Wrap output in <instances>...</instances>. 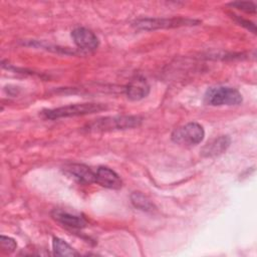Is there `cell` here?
<instances>
[{
  "label": "cell",
  "instance_id": "5bb4252c",
  "mask_svg": "<svg viewBox=\"0 0 257 257\" xmlns=\"http://www.w3.org/2000/svg\"><path fill=\"white\" fill-rule=\"evenodd\" d=\"M16 247H17V243L14 239L7 236H3V235L0 237V248L2 252L6 254H10L16 249Z\"/></svg>",
  "mask_w": 257,
  "mask_h": 257
},
{
  "label": "cell",
  "instance_id": "5b68a950",
  "mask_svg": "<svg viewBox=\"0 0 257 257\" xmlns=\"http://www.w3.org/2000/svg\"><path fill=\"white\" fill-rule=\"evenodd\" d=\"M205 137V131L198 122H188L179 126L172 133V141L182 146H195L200 144Z\"/></svg>",
  "mask_w": 257,
  "mask_h": 257
},
{
  "label": "cell",
  "instance_id": "8992f818",
  "mask_svg": "<svg viewBox=\"0 0 257 257\" xmlns=\"http://www.w3.org/2000/svg\"><path fill=\"white\" fill-rule=\"evenodd\" d=\"M71 37L75 45L83 50H94L98 46L96 35L85 27H76L71 31Z\"/></svg>",
  "mask_w": 257,
  "mask_h": 257
},
{
  "label": "cell",
  "instance_id": "277c9868",
  "mask_svg": "<svg viewBox=\"0 0 257 257\" xmlns=\"http://www.w3.org/2000/svg\"><path fill=\"white\" fill-rule=\"evenodd\" d=\"M200 23L198 20L189 18H143L134 22V27L139 30H156L163 28H176L192 26Z\"/></svg>",
  "mask_w": 257,
  "mask_h": 257
},
{
  "label": "cell",
  "instance_id": "9a60e30c",
  "mask_svg": "<svg viewBox=\"0 0 257 257\" xmlns=\"http://www.w3.org/2000/svg\"><path fill=\"white\" fill-rule=\"evenodd\" d=\"M229 6L240 9V10L248 12V13L256 12V5L251 1H235V2L229 3Z\"/></svg>",
  "mask_w": 257,
  "mask_h": 257
},
{
  "label": "cell",
  "instance_id": "2e32d148",
  "mask_svg": "<svg viewBox=\"0 0 257 257\" xmlns=\"http://www.w3.org/2000/svg\"><path fill=\"white\" fill-rule=\"evenodd\" d=\"M238 21L241 23V25H243V26H246V28H248V29H250L252 32H256V28H255V25L253 24V23H251L250 21H248V20H244V19H241V18H239L238 17Z\"/></svg>",
  "mask_w": 257,
  "mask_h": 257
},
{
  "label": "cell",
  "instance_id": "52a82bcc",
  "mask_svg": "<svg viewBox=\"0 0 257 257\" xmlns=\"http://www.w3.org/2000/svg\"><path fill=\"white\" fill-rule=\"evenodd\" d=\"M95 183L107 188L117 190L121 187L122 182L120 177L107 167H98L95 172Z\"/></svg>",
  "mask_w": 257,
  "mask_h": 257
},
{
  "label": "cell",
  "instance_id": "9c48e42d",
  "mask_svg": "<svg viewBox=\"0 0 257 257\" xmlns=\"http://www.w3.org/2000/svg\"><path fill=\"white\" fill-rule=\"evenodd\" d=\"M52 217L62 225L72 228V229H82L86 227V220L78 215H73L62 210H54Z\"/></svg>",
  "mask_w": 257,
  "mask_h": 257
},
{
  "label": "cell",
  "instance_id": "8fae6325",
  "mask_svg": "<svg viewBox=\"0 0 257 257\" xmlns=\"http://www.w3.org/2000/svg\"><path fill=\"white\" fill-rule=\"evenodd\" d=\"M231 140L228 136H220L208 143L202 150L204 157H215L223 154L229 148Z\"/></svg>",
  "mask_w": 257,
  "mask_h": 257
},
{
  "label": "cell",
  "instance_id": "30bf717a",
  "mask_svg": "<svg viewBox=\"0 0 257 257\" xmlns=\"http://www.w3.org/2000/svg\"><path fill=\"white\" fill-rule=\"evenodd\" d=\"M126 95L132 100H140L150 92V85L143 77H136L130 81L125 88Z\"/></svg>",
  "mask_w": 257,
  "mask_h": 257
},
{
  "label": "cell",
  "instance_id": "4fadbf2b",
  "mask_svg": "<svg viewBox=\"0 0 257 257\" xmlns=\"http://www.w3.org/2000/svg\"><path fill=\"white\" fill-rule=\"evenodd\" d=\"M131 202L136 208H138L142 211L152 212L155 209L153 202L148 197H146L145 195H143L140 192H134L131 195Z\"/></svg>",
  "mask_w": 257,
  "mask_h": 257
},
{
  "label": "cell",
  "instance_id": "6da1fadb",
  "mask_svg": "<svg viewBox=\"0 0 257 257\" xmlns=\"http://www.w3.org/2000/svg\"><path fill=\"white\" fill-rule=\"evenodd\" d=\"M106 109V106L101 103H74L69 104L57 108L46 109L43 110V115L49 119H56L60 117H69V116H77V115H84L90 114L94 112H98L101 110Z\"/></svg>",
  "mask_w": 257,
  "mask_h": 257
},
{
  "label": "cell",
  "instance_id": "3957f363",
  "mask_svg": "<svg viewBox=\"0 0 257 257\" xmlns=\"http://www.w3.org/2000/svg\"><path fill=\"white\" fill-rule=\"evenodd\" d=\"M142 118L136 115H119L113 117H103L97 119L88 125L89 131L106 132L112 130H125L139 126Z\"/></svg>",
  "mask_w": 257,
  "mask_h": 257
},
{
  "label": "cell",
  "instance_id": "ba28073f",
  "mask_svg": "<svg viewBox=\"0 0 257 257\" xmlns=\"http://www.w3.org/2000/svg\"><path fill=\"white\" fill-rule=\"evenodd\" d=\"M64 171L79 183H95V173L83 164H69L64 167Z\"/></svg>",
  "mask_w": 257,
  "mask_h": 257
},
{
  "label": "cell",
  "instance_id": "7c38bea8",
  "mask_svg": "<svg viewBox=\"0 0 257 257\" xmlns=\"http://www.w3.org/2000/svg\"><path fill=\"white\" fill-rule=\"evenodd\" d=\"M52 248H53V253L56 256H77L78 253L64 240L58 238V237H53L52 239Z\"/></svg>",
  "mask_w": 257,
  "mask_h": 257
},
{
  "label": "cell",
  "instance_id": "7a4b0ae2",
  "mask_svg": "<svg viewBox=\"0 0 257 257\" xmlns=\"http://www.w3.org/2000/svg\"><path fill=\"white\" fill-rule=\"evenodd\" d=\"M204 99L207 104L212 106L237 105L242 102V95L234 87L215 86L206 91Z\"/></svg>",
  "mask_w": 257,
  "mask_h": 257
}]
</instances>
